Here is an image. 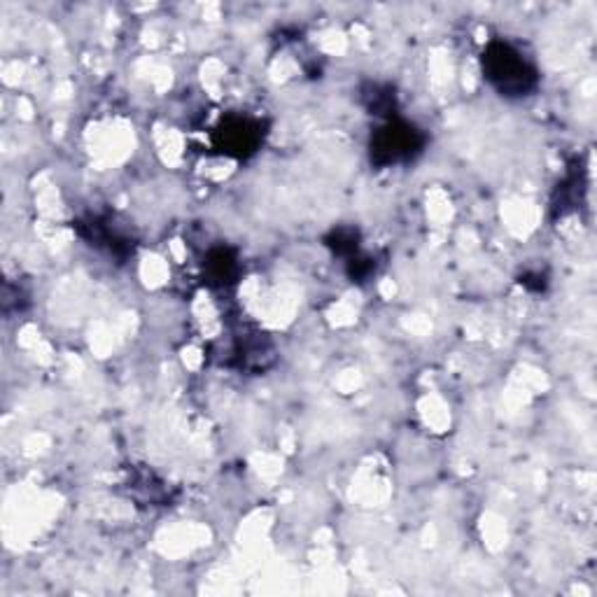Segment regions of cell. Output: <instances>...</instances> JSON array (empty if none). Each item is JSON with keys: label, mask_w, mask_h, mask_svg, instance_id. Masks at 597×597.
<instances>
[{"label": "cell", "mask_w": 597, "mask_h": 597, "mask_svg": "<svg viewBox=\"0 0 597 597\" xmlns=\"http://www.w3.org/2000/svg\"><path fill=\"white\" fill-rule=\"evenodd\" d=\"M488 73L490 80L502 91L513 89L523 93L534 80V73L528 68L523 56L509 47H497V54L488 56Z\"/></svg>", "instance_id": "1"}]
</instances>
